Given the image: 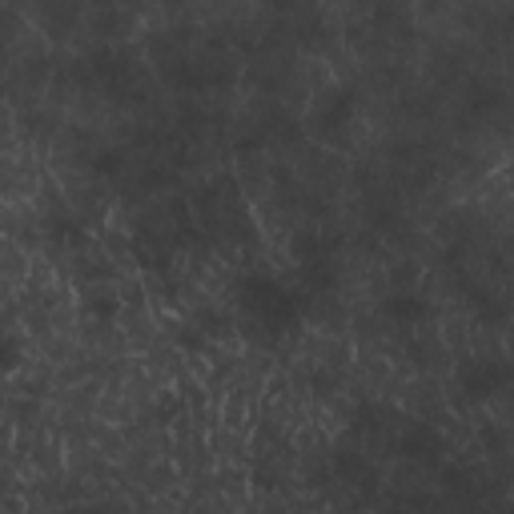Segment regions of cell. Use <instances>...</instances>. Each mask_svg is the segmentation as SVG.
<instances>
[{"mask_svg":"<svg viewBox=\"0 0 514 514\" xmlns=\"http://www.w3.org/2000/svg\"><path fill=\"white\" fill-rule=\"evenodd\" d=\"M21 354H25L21 338L9 326H0V374H9L13 366H21Z\"/></svg>","mask_w":514,"mask_h":514,"instance_id":"obj_1","label":"cell"}]
</instances>
